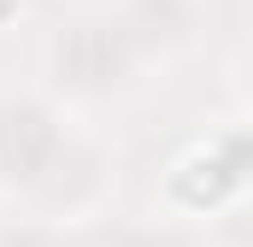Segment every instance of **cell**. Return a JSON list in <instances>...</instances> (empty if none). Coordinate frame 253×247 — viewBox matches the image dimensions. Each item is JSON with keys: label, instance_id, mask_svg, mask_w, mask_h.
<instances>
[{"label": "cell", "instance_id": "1", "mask_svg": "<svg viewBox=\"0 0 253 247\" xmlns=\"http://www.w3.org/2000/svg\"><path fill=\"white\" fill-rule=\"evenodd\" d=\"M18 6H24V0H0V24H12V18H18Z\"/></svg>", "mask_w": 253, "mask_h": 247}]
</instances>
